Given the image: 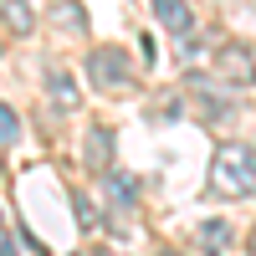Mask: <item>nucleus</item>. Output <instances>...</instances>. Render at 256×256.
I'll use <instances>...</instances> for the list:
<instances>
[{
  "label": "nucleus",
  "mask_w": 256,
  "mask_h": 256,
  "mask_svg": "<svg viewBox=\"0 0 256 256\" xmlns=\"http://www.w3.org/2000/svg\"><path fill=\"white\" fill-rule=\"evenodd\" d=\"M210 190L226 200L256 195V148L251 144H220L210 159Z\"/></svg>",
  "instance_id": "f257e3e1"
},
{
  "label": "nucleus",
  "mask_w": 256,
  "mask_h": 256,
  "mask_svg": "<svg viewBox=\"0 0 256 256\" xmlns=\"http://www.w3.org/2000/svg\"><path fill=\"white\" fill-rule=\"evenodd\" d=\"M216 72L230 82V88H256V56L241 46V41H230V46L216 52Z\"/></svg>",
  "instance_id": "f03ea898"
},
{
  "label": "nucleus",
  "mask_w": 256,
  "mask_h": 256,
  "mask_svg": "<svg viewBox=\"0 0 256 256\" xmlns=\"http://www.w3.org/2000/svg\"><path fill=\"white\" fill-rule=\"evenodd\" d=\"M88 77H92V88H123L128 56H123L118 46H92V56H88Z\"/></svg>",
  "instance_id": "7ed1b4c3"
},
{
  "label": "nucleus",
  "mask_w": 256,
  "mask_h": 256,
  "mask_svg": "<svg viewBox=\"0 0 256 256\" xmlns=\"http://www.w3.org/2000/svg\"><path fill=\"white\" fill-rule=\"evenodd\" d=\"M88 169L113 174V128H92L88 134Z\"/></svg>",
  "instance_id": "20e7f679"
},
{
  "label": "nucleus",
  "mask_w": 256,
  "mask_h": 256,
  "mask_svg": "<svg viewBox=\"0 0 256 256\" xmlns=\"http://www.w3.org/2000/svg\"><path fill=\"white\" fill-rule=\"evenodd\" d=\"M154 16H159V26H169V31H190V6L184 0H154Z\"/></svg>",
  "instance_id": "39448f33"
},
{
  "label": "nucleus",
  "mask_w": 256,
  "mask_h": 256,
  "mask_svg": "<svg viewBox=\"0 0 256 256\" xmlns=\"http://www.w3.org/2000/svg\"><path fill=\"white\" fill-rule=\"evenodd\" d=\"M46 88H52V98H56V108H62V113H72L77 102H82V92H77V82H72L67 72H52V82H46Z\"/></svg>",
  "instance_id": "423d86ee"
},
{
  "label": "nucleus",
  "mask_w": 256,
  "mask_h": 256,
  "mask_svg": "<svg viewBox=\"0 0 256 256\" xmlns=\"http://www.w3.org/2000/svg\"><path fill=\"white\" fill-rule=\"evenodd\" d=\"M0 20H6L16 36H26L31 31V0H6V6H0Z\"/></svg>",
  "instance_id": "0eeeda50"
},
{
  "label": "nucleus",
  "mask_w": 256,
  "mask_h": 256,
  "mask_svg": "<svg viewBox=\"0 0 256 256\" xmlns=\"http://www.w3.org/2000/svg\"><path fill=\"white\" fill-rule=\"evenodd\" d=\"M200 241H205V246H226V241H230V226H226V220H205V226H200Z\"/></svg>",
  "instance_id": "6e6552de"
},
{
  "label": "nucleus",
  "mask_w": 256,
  "mask_h": 256,
  "mask_svg": "<svg viewBox=\"0 0 256 256\" xmlns=\"http://www.w3.org/2000/svg\"><path fill=\"white\" fill-rule=\"evenodd\" d=\"M0 138H6V144H16V138H20V118L6 108V102H0Z\"/></svg>",
  "instance_id": "1a4fd4ad"
},
{
  "label": "nucleus",
  "mask_w": 256,
  "mask_h": 256,
  "mask_svg": "<svg viewBox=\"0 0 256 256\" xmlns=\"http://www.w3.org/2000/svg\"><path fill=\"white\" fill-rule=\"evenodd\" d=\"M56 16L67 20V26H77V20H82V16H77V6H72V0H62V10H56Z\"/></svg>",
  "instance_id": "9d476101"
},
{
  "label": "nucleus",
  "mask_w": 256,
  "mask_h": 256,
  "mask_svg": "<svg viewBox=\"0 0 256 256\" xmlns=\"http://www.w3.org/2000/svg\"><path fill=\"white\" fill-rule=\"evenodd\" d=\"M251 256H256V236H251Z\"/></svg>",
  "instance_id": "9b49d317"
},
{
  "label": "nucleus",
  "mask_w": 256,
  "mask_h": 256,
  "mask_svg": "<svg viewBox=\"0 0 256 256\" xmlns=\"http://www.w3.org/2000/svg\"><path fill=\"white\" fill-rule=\"evenodd\" d=\"M0 230H6V220H0Z\"/></svg>",
  "instance_id": "f8f14e48"
},
{
  "label": "nucleus",
  "mask_w": 256,
  "mask_h": 256,
  "mask_svg": "<svg viewBox=\"0 0 256 256\" xmlns=\"http://www.w3.org/2000/svg\"><path fill=\"white\" fill-rule=\"evenodd\" d=\"M164 256H174V251H164Z\"/></svg>",
  "instance_id": "ddd939ff"
}]
</instances>
